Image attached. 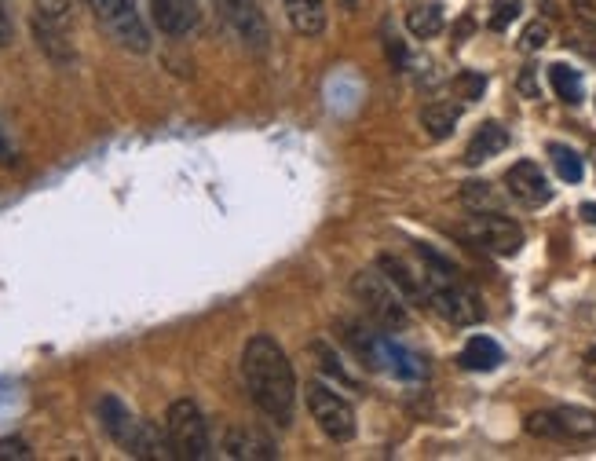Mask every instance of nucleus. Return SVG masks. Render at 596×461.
Segmentation results:
<instances>
[{
	"label": "nucleus",
	"mask_w": 596,
	"mask_h": 461,
	"mask_svg": "<svg viewBox=\"0 0 596 461\" xmlns=\"http://www.w3.org/2000/svg\"><path fill=\"white\" fill-rule=\"evenodd\" d=\"M242 381L245 392L256 407L264 410L275 425H289L293 421V403H297V374L289 355L282 352V344L267 333H256L245 341L242 352Z\"/></svg>",
	"instance_id": "f257e3e1"
},
{
	"label": "nucleus",
	"mask_w": 596,
	"mask_h": 461,
	"mask_svg": "<svg viewBox=\"0 0 596 461\" xmlns=\"http://www.w3.org/2000/svg\"><path fill=\"white\" fill-rule=\"evenodd\" d=\"M417 253H421L425 264H428V275H425L428 304H432L443 319L454 322V326H472V322L483 319V304H479L476 293L458 279L454 264L443 260L439 253H432V249H425V246H417Z\"/></svg>",
	"instance_id": "f03ea898"
},
{
	"label": "nucleus",
	"mask_w": 596,
	"mask_h": 461,
	"mask_svg": "<svg viewBox=\"0 0 596 461\" xmlns=\"http://www.w3.org/2000/svg\"><path fill=\"white\" fill-rule=\"evenodd\" d=\"M99 421H103L107 436L118 443L128 458H172L169 440L150 429L147 421H139L118 396L99 399Z\"/></svg>",
	"instance_id": "7ed1b4c3"
},
{
	"label": "nucleus",
	"mask_w": 596,
	"mask_h": 461,
	"mask_svg": "<svg viewBox=\"0 0 596 461\" xmlns=\"http://www.w3.org/2000/svg\"><path fill=\"white\" fill-rule=\"evenodd\" d=\"M165 440H169L172 458L180 461H205L213 454V440H209V425L205 414L194 399H176L165 414Z\"/></svg>",
	"instance_id": "20e7f679"
},
{
	"label": "nucleus",
	"mask_w": 596,
	"mask_h": 461,
	"mask_svg": "<svg viewBox=\"0 0 596 461\" xmlns=\"http://www.w3.org/2000/svg\"><path fill=\"white\" fill-rule=\"evenodd\" d=\"M355 301L362 304V311L370 315V322H377L381 330H406L410 326V311H406L403 293H395V286L384 279L381 271H359L352 279Z\"/></svg>",
	"instance_id": "39448f33"
},
{
	"label": "nucleus",
	"mask_w": 596,
	"mask_h": 461,
	"mask_svg": "<svg viewBox=\"0 0 596 461\" xmlns=\"http://www.w3.org/2000/svg\"><path fill=\"white\" fill-rule=\"evenodd\" d=\"M88 8L96 11L99 22L110 30V37L128 48V52H150V26L139 11V0H88Z\"/></svg>",
	"instance_id": "423d86ee"
},
{
	"label": "nucleus",
	"mask_w": 596,
	"mask_h": 461,
	"mask_svg": "<svg viewBox=\"0 0 596 461\" xmlns=\"http://www.w3.org/2000/svg\"><path fill=\"white\" fill-rule=\"evenodd\" d=\"M527 436L538 440H593L596 436V414L582 407H556V410H534L523 421Z\"/></svg>",
	"instance_id": "0eeeda50"
},
{
	"label": "nucleus",
	"mask_w": 596,
	"mask_h": 461,
	"mask_svg": "<svg viewBox=\"0 0 596 461\" xmlns=\"http://www.w3.org/2000/svg\"><path fill=\"white\" fill-rule=\"evenodd\" d=\"M308 410H311V418H315V425H319L333 443L355 440V432H359V425H355V410L341 392H333V388L322 385V381H311Z\"/></svg>",
	"instance_id": "6e6552de"
},
{
	"label": "nucleus",
	"mask_w": 596,
	"mask_h": 461,
	"mask_svg": "<svg viewBox=\"0 0 596 461\" xmlns=\"http://www.w3.org/2000/svg\"><path fill=\"white\" fill-rule=\"evenodd\" d=\"M469 238L498 257H516L523 246L520 224L501 213H476V220L469 224Z\"/></svg>",
	"instance_id": "1a4fd4ad"
},
{
	"label": "nucleus",
	"mask_w": 596,
	"mask_h": 461,
	"mask_svg": "<svg viewBox=\"0 0 596 461\" xmlns=\"http://www.w3.org/2000/svg\"><path fill=\"white\" fill-rule=\"evenodd\" d=\"M505 187H509L512 198L520 205H527V209H538V205H545L553 198V187H549L545 172L538 169L534 161H516V165L505 172Z\"/></svg>",
	"instance_id": "9d476101"
},
{
	"label": "nucleus",
	"mask_w": 596,
	"mask_h": 461,
	"mask_svg": "<svg viewBox=\"0 0 596 461\" xmlns=\"http://www.w3.org/2000/svg\"><path fill=\"white\" fill-rule=\"evenodd\" d=\"M220 8H224L227 22L238 30V37H242L249 48H260V52H264L267 22L264 15H260V8H256V0H220Z\"/></svg>",
	"instance_id": "9b49d317"
},
{
	"label": "nucleus",
	"mask_w": 596,
	"mask_h": 461,
	"mask_svg": "<svg viewBox=\"0 0 596 461\" xmlns=\"http://www.w3.org/2000/svg\"><path fill=\"white\" fill-rule=\"evenodd\" d=\"M224 458H235V461H271L278 458V447L275 440H267L264 432L256 429H235L224 432Z\"/></svg>",
	"instance_id": "f8f14e48"
},
{
	"label": "nucleus",
	"mask_w": 596,
	"mask_h": 461,
	"mask_svg": "<svg viewBox=\"0 0 596 461\" xmlns=\"http://www.w3.org/2000/svg\"><path fill=\"white\" fill-rule=\"evenodd\" d=\"M150 15L161 33L183 37L198 26V0H150Z\"/></svg>",
	"instance_id": "ddd939ff"
},
{
	"label": "nucleus",
	"mask_w": 596,
	"mask_h": 461,
	"mask_svg": "<svg viewBox=\"0 0 596 461\" xmlns=\"http://www.w3.org/2000/svg\"><path fill=\"white\" fill-rule=\"evenodd\" d=\"M337 337H341L348 348H352L359 359H366V366H381L384 359V341L381 337H373L362 322H352V319H341L337 322Z\"/></svg>",
	"instance_id": "4468645a"
},
{
	"label": "nucleus",
	"mask_w": 596,
	"mask_h": 461,
	"mask_svg": "<svg viewBox=\"0 0 596 461\" xmlns=\"http://www.w3.org/2000/svg\"><path fill=\"white\" fill-rule=\"evenodd\" d=\"M505 147H509V132H505V125H498V121H483V125L476 129V136L469 140V147H465V161H469V165H483V161L501 154Z\"/></svg>",
	"instance_id": "2eb2a0df"
},
{
	"label": "nucleus",
	"mask_w": 596,
	"mask_h": 461,
	"mask_svg": "<svg viewBox=\"0 0 596 461\" xmlns=\"http://www.w3.org/2000/svg\"><path fill=\"white\" fill-rule=\"evenodd\" d=\"M377 268L384 271V279L392 282L395 290L403 293V301H428V293H425V286H421V282L414 279V271L406 268L403 260L399 257H392V253H381V257H377Z\"/></svg>",
	"instance_id": "dca6fc26"
},
{
	"label": "nucleus",
	"mask_w": 596,
	"mask_h": 461,
	"mask_svg": "<svg viewBox=\"0 0 596 461\" xmlns=\"http://www.w3.org/2000/svg\"><path fill=\"white\" fill-rule=\"evenodd\" d=\"M286 11L300 37H319L326 30V0H286Z\"/></svg>",
	"instance_id": "f3484780"
},
{
	"label": "nucleus",
	"mask_w": 596,
	"mask_h": 461,
	"mask_svg": "<svg viewBox=\"0 0 596 461\" xmlns=\"http://www.w3.org/2000/svg\"><path fill=\"white\" fill-rule=\"evenodd\" d=\"M505 352H501L498 341H490V337H469V344L461 348V366L465 370H476V374H487V370H498Z\"/></svg>",
	"instance_id": "a211bd4d"
},
{
	"label": "nucleus",
	"mask_w": 596,
	"mask_h": 461,
	"mask_svg": "<svg viewBox=\"0 0 596 461\" xmlns=\"http://www.w3.org/2000/svg\"><path fill=\"white\" fill-rule=\"evenodd\" d=\"M33 37L44 48V55L55 59V63H70L74 59V44L66 37V26H55L48 19H33Z\"/></svg>",
	"instance_id": "6ab92c4d"
},
{
	"label": "nucleus",
	"mask_w": 596,
	"mask_h": 461,
	"mask_svg": "<svg viewBox=\"0 0 596 461\" xmlns=\"http://www.w3.org/2000/svg\"><path fill=\"white\" fill-rule=\"evenodd\" d=\"M458 118H461V107H454V103H428V107L421 110V125H425V132L432 140H447L450 132L458 129Z\"/></svg>",
	"instance_id": "aec40b11"
},
{
	"label": "nucleus",
	"mask_w": 596,
	"mask_h": 461,
	"mask_svg": "<svg viewBox=\"0 0 596 461\" xmlns=\"http://www.w3.org/2000/svg\"><path fill=\"white\" fill-rule=\"evenodd\" d=\"M406 26H410V33H414V37H421V41H428V37L443 33V26H447L443 4H421V8H414L410 15H406Z\"/></svg>",
	"instance_id": "412c9836"
},
{
	"label": "nucleus",
	"mask_w": 596,
	"mask_h": 461,
	"mask_svg": "<svg viewBox=\"0 0 596 461\" xmlns=\"http://www.w3.org/2000/svg\"><path fill=\"white\" fill-rule=\"evenodd\" d=\"M461 205L469 209V213H501V198L498 191L483 180H472L461 187Z\"/></svg>",
	"instance_id": "4be33fe9"
},
{
	"label": "nucleus",
	"mask_w": 596,
	"mask_h": 461,
	"mask_svg": "<svg viewBox=\"0 0 596 461\" xmlns=\"http://www.w3.org/2000/svg\"><path fill=\"white\" fill-rule=\"evenodd\" d=\"M549 85H553V92L564 99V103H582V77L567 63L549 66Z\"/></svg>",
	"instance_id": "5701e85b"
},
{
	"label": "nucleus",
	"mask_w": 596,
	"mask_h": 461,
	"mask_svg": "<svg viewBox=\"0 0 596 461\" xmlns=\"http://www.w3.org/2000/svg\"><path fill=\"white\" fill-rule=\"evenodd\" d=\"M549 158H553L556 176H560L564 183H578L582 176H586V169H582V158H578L571 147H564V143H553V147H549Z\"/></svg>",
	"instance_id": "b1692460"
},
{
	"label": "nucleus",
	"mask_w": 596,
	"mask_h": 461,
	"mask_svg": "<svg viewBox=\"0 0 596 461\" xmlns=\"http://www.w3.org/2000/svg\"><path fill=\"white\" fill-rule=\"evenodd\" d=\"M311 355H315V359H319L322 370H326V374H330V377H337L341 385H348V388L359 385V381H355V377L348 374V370H344L341 355L333 352V348H330V344H326V341H311Z\"/></svg>",
	"instance_id": "393cba45"
},
{
	"label": "nucleus",
	"mask_w": 596,
	"mask_h": 461,
	"mask_svg": "<svg viewBox=\"0 0 596 461\" xmlns=\"http://www.w3.org/2000/svg\"><path fill=\"white\" fill-rule=\"evenodd\" d=\"M33 8H37V19H48L55 22V26H70L74 4H70V0H33Z\"/></svg>",
	"instance_id": "a878e982"
},
{
	"label": "nucleus",
	"mask_w": 596,
	"mask_h": 461,
	"mask_svg": "<svg viewBox=\"0 0 596 461\" xmlns=\"http://www.w3.org/2000/svg\"><path fill=\"white\" fill-rule=\"evenodd\" d=\"M454 88H458L461 99L476 103V99H483V92H487V77L476 74V70H461L458 81H454Z\"/></svg>",
	"instance_id": "bb28decb"
},
{
	"label": "nucleus",
	"mask_w": 596,
	"mask_h": 461,
	"mask_svg": "<svg viewBox=\"0 0 596 461\" xmlns=\"http://www.w3.org/2000/svg\"><path fill=\"white\" fill-rule=\"evenodd\" d=\"M516 15H520V0H494L490 4V30H509Z\"/></svg>",
	"instance_id": "cd10ccee"
},
{
	"label": "nucleus",
	"mask_w": 596,
	"mask_h": 461,
	"mask_svg": "<svg viewBox=\"0 0 596 461\" xmlns=\"http://www.w3.org/2000/svg\"><path fill=\"white\" fill-rule=\"evenodd\" d=\"M545 44H549V26H545L542 19L527 22V30L520 33V48H523V52H542Z\"/></svg>",
	"instance_id": "c85d7f7f"
},
{
	"label": "nucleus",
	"mask_w": 596,
	"mask_h": 461,
	"mask_svg": "<svg viewBox=\"0 0 596 461\" xmlns=\"http://www.w3.org/2000/svg\"><path fill=\"white\" fill-rule=\"evenodd\" d=\"M33 451L26 440H0V461H30Z\"/></svg>",
	"instance_id": "c756f323"
},
{
	"label": "nucleus",
	"mask_w": 596,
	"mask_h": 461,
	"mask_svg": "<svg viewBox=\"0 0 596 461\" xmlns=\"http://www.w3.org/2000/svg\"><path fill=\"white\" fill-rule=\"evenodd\" d=\"M15 41V22H11L8 0H0V48H8Z\"/></svg>",
	"instance_id": "7c9ffc66"
},
{
	"label": "nucleus",
	"mask_w": 596,
	"mask_h": 461,
	"mask_svg": "<svg viewBox=\"0 0 596 461\" xmlns=\"http://www.w3.org/2000/svg\"><path fill=\"white\" fill-rule=\"evenodd\" d=\"M516 88H520L523 96H538V85H534V66H527V70H523L520 74V81H516Z\"/></svg>",
	"instance_id": "2f4dec72"
},
{
	"label": "nucleus",
	"mask_w": 596,
	"mask_h": 461,
	"mask_svg": "<svg viewBox=\"0 0 596 461\" xmlns=\"http://www.w3.org/2000/svg\"><path fill=\"white\" fill-rule=\"evenodd\" d=\"M15 161H19V154H15L11 140L4 136V129H0V165H15Z\"/></svg>",
	"instance_id": "473e14b6"
},
{
	"label": "nucleus",
	"mask_w": 596,
	"mask_h": 461,
	"mask_svg": "<svg viewBox=\"0 0 596 461\" xmlns=\"http://www.w3.org/2000/svg\"><path fill=\"white\" fill-rule=\"evenodd\" d=\"M582 374H586V381L596 388V348H589L586 359H582Z\"/></svg>",
	"instance_id": "72a5a7b5"
},
{
	"label": "nucleus",
	"mask_w": 596,
	"mask_h": 461,
	"mask_svg": "<svg viewBox=\"0 0 596 461\" xmlns=\"http://www.w3.org/2000/svg\"><path fill=\"white\" fill-rule=\"evenodd\" d=\"M388 59H392V66L399 70V66L406 63V48L399 41H388Z\"/></svg>",
	"instance_id": "f704fd0d"
},
{
	"label": "nucleus",
	"mask_w": 596,
	"mask_h": 461,
	"mask_svg": "<svg viewBox=\"0 0 596 461\" xmlns=\"http://www.w3.org/2000/svg\"><path fill=\"white\" fill-rule=\"evenodd\" d=\"M582 220H589V224H596V205H593V202L582 205Z\"/></svg>",
	"instance_id": "c9c22d12"
},
{
	"label": "nucleus",
	"mask_w": 596,
	"mask_h": 461,
	"mask_svg": "<svg viewBox=\"0 0 596 461\" xmlns=\"http://www.w3.org/2000/svg\"><path fill=\"white\" fill-rule=\"evenodd\" d=\"M344 8H355V0H344Z\"/></svg>",
	"instance_id": "e433bc0d"
}]
</instances>
